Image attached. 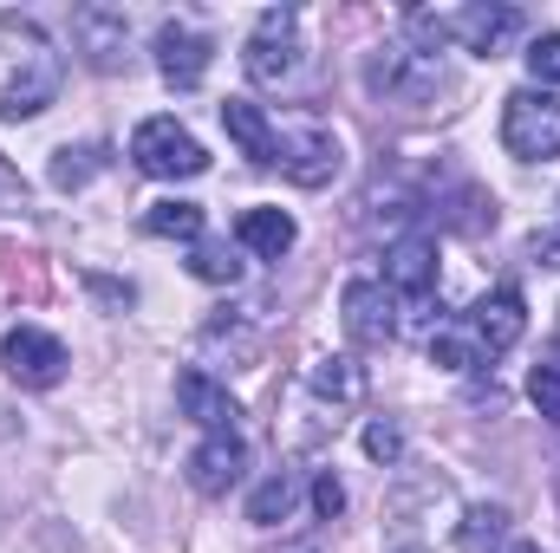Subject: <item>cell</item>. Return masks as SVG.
<instances>
[{
  "label": "cell",
  "mask_w": 560,
  "mask_h": 553,
  "mask_svg": "<svg viewBox=\"0 0 560 553\" xmlns=\"http://www.w3.org/2000/svg\"><path fill=\"white\" fill-rule=\"evenodd\" d=\"M7 33L20 39V59H13V72H7V92H0V118L7 125H33L52 98H59V85H66V59H59V46L33 26V20H7Z\"/></svg>",
  "instance_id": "cell-1"
},
{
  "label": "cell",
  "mask_w": 560,
  "mask_h": 553,
  "mask_svg": "<svg viewBox=\"0 0 560 553\" xmlns=\"http://www.w3.org/2000/svg\"><path fill=\"white\" fill-rule=\"evenodd\" d=\"M365 92L385 98V105H398V111H423V105L450 98L456 79H450L443 59H423L405 39H392V46H372L365 52Z\"/></svg>",
  "instance_id": "cell-2"
},
{
  "label": "cell",
  "mask_w": 560,
  "mask_h": 553,
  "mask_svg": "<svg viewBox=\"0 0 560 553\" xmlns=\"http://www.w3.org/2000/svg\"><path fill=\"white\" fill-rule=\"evenodd\" d=\"M242 66L261 92H293L306 79V46H300V13L293 7H268L242 46Z\"/></svg>",
  "instance_id": "cell-3"
},
{
  "label": "cell",
  "mask_w": 560,
  "mask_h": 553,
  "mask_svg": "<svg viewBox=\"0 0 560 553\" xmlns=\"http://www.w3.org/2000/svg\"><path fill=\"white\" fill-rule=\"evenodd\" d=\"M502 150L515 163H555L560 156V92L522 85L502 105Z\"/></svg>",
  "instance_id": "cell-4"
},
{
  "label": "cell",
  "mask_w": 560,
  "mask_h": 553,
  "mask_svg": "<svg viewBox=\"0 0 560 553\" xmlns=\"http://www.w3.org/2000/svg\"><path fill=\"white\" fill-rule=\"evenodd\" d=\"M131 163L143 176H156V183H189V176L209 169V150L189 138L176 118H143L131 131Z\"/></svg>",
  "instance_id": "cell-5"
},
{
  "label": "cell",
  "mask_w": 560,
  "mask_h": 553,
  "mask_svg": "<svg viewBox=\"0 0 560 553\" xmlns=\"http://www.w3.org/2000/svg\"><path fill=\"white\" fill-rule=\"evenodd\" d=\"M300 398H313L319 411H313V443L319 436H332L346 411L365 398V365L352 358V352H332V358H313L306 365V378H300Z\"/></svg>",
  "instance_id": "cell-6"
},
{
  "label": "cell",
  "mask_w": 560,
  "mask_h": 553,
  "mask_svg": "<svg viewBox=\"0 0 560 553\" xmlns=\"http://www.w3.org/2000/svg\"><path fill=\"white\" fill-rule=\"evenodd\" d=\"M398 313L405 306L385 280H346V293H339V319H346V339L359 352H385L398 339Z\"/></svg>",
  "instance_id": "cell-7"
},
{
  "label": "cell",
  "mask_w": 560,
  "mask_h": 553,
  "mask_svg": "<svg viewBox=\"0 0 560 553\" xmlns=\"http://www.w3.org/2000/svg\"><path fill=\"white\" fill-rule=\"evenodd\" d=\"M0 365H7V378L13 385H26V391H52L59 378H66V345L46 332V326H13L7 339H0Z\"/></svg>",
  "instance_id": "cell-8"
},
{
  "label": "cell",
  "mask_w": 560,
  "mask_h": 553,
  "mask_svg": "<svg viewBox=\"0 0 560 553\" xmlns=\"http://www.w3.org/2000/svg\"><path fill=\"white\" fill-rule=\"evenodd\" d=\"M463 332L476 339L482 365H489V358H502V352H509V345H522V332H528V306H522V293H515V286H489V293L463 313Z\"/></svg>",
  "instance_id": "cell-9"
},
{
  "label": "cell",
  "mask_w": 560,
  "mask_h": 553,
  "mask_svg": "<svg viewBox=\"0 0 560 553\" xmlns=\"http://www.w3.org/2000/svg\"><path fill=\"white\" fill-rule=\"evenodd\" d=\"M72 46L85 52V66L118 72L131 59V13L125 7H72Z\"/></svg>",
  "instance_id": "cell-10"
},
{
  "label": "cell",
  "mask_w": 560,
  "mask_h": 553,
  "mask_svg": "<svg viewBox=\"0 0 560 553\" xmlns=\"http://www.w3.org/2000/svg\"><path fill=\"white\" fill-rule=\"evenodd\" d=\"M150 52H156V72L170 85H196L209 72V59H215V39L202 26H189V20H163L156 39H150Z\"/></svg>",
  "instance_id": "cell-11"
},
{
  "label": "cell",
  "mask_w": 560,
  "mask_h": 553,
  "mask_svg": "<svg viewBox=\"0 0 560 553\" xmlns=\"http://www.w3.org/2000/svg\"><path fill=\"white\" fill-rule=\"evenodd\" d=\"M385 286L398 293V306H430L436 299V242L430 235H405V242H392V255H385Z\"/></svg>",
  "instance_id": "cell-12"
},
{
  "label": "cell",
  "mask_w": 560,
  "mask_h": 553,
  "mask_svg": "<svg viewBox=\"0 0 560 553\" xmlns=\"http://www.w3.org/2000/svg\"><path fill=\"white\" fill-rule=\"evenodd\" d=\"M300 189H319V183H332L339 176V138L326 131V125H306V131H280V163Z\"/></svg>",
  "instance_id": "cell-13"
},
{
  "label": "cell",
  "mask_w": 560,
  "mask_h": 553,
  "mask_svg": "<svg viewBox=\"0 0 560 553\" xmlns=\"http://www.w3.org/2000/svg\"><path fill=\"white\" fill-rule=\"evenodd\" d=\"M515 33H522V13H515V7H456V13H450V46L482 52V59L509 52Z\"/></svg>",
  "instance_id": "cell-14"
},
{
  "label": "cell",
  "mask_w": 560,
  "mask_h": 553,
  "mask_svg": "<svg viewBox=\"0 0 560 553\" xmlns=\"http://www.w3.org/2000/svg\"><path fill=\"white\" fill-rule=\"evenodd\" d=\"M242 469H248V443H242L235 430L202 436V443L189 449V482H196V495H229V489L242 482Z\"/></svg>",
  "instance_id": "cell-15"
},
{
  "label": "cell",
  "mask_w": 560,
  "mask_h": 553,
  "mask_svg": "<svg viewBox=\"0 0 560 553\" xmlns=\"http://www.w3.org/2000/svg\"><path fill=\"white\" fill-rule=\"evenodd\" d=\"M176 404H183V416H189L196 430H209V436L235 430V416H242V404L229 398V385H215L209 372H183V378H176Z\"/></svg>",
  "instance_id": "cell-16"
},
{
  "label": "cell",
  "mask_w": 560,
  "mask_h": 553,
  "mask_svg": "<svg viewBox=\"0 0 560 553\" xmlns=\"http://www.w3.org/2000/svg\"><path fill=\"white\" fill-rule=\"evenodd\" d=\"M222 131L235 138V150H242L255 169H275V163H280V131H275V118H268L261 105L229 98V105H222Z\"/></svg>",
  "instance_id": "cell-17"
},
{
  "label": "cell",
  "mask_w": 560,
  "mask_h": 553,
  "mask_svg": "<svg viewBox=\"0 0 560 553\" xmlns=\"http://www.w3.org/2000/svg\"><path fill=\"white\" fill-rule=\"evenodd\" d=\"M300 242V228H293V215L287 209H242V222H235V248H248V255H261V261H280L287 248Z\"/></svg>",
  "instance_id": "cell-18"
},
{
  "label": "cell",
  "mask_w": 560,
  "mask_h": 553,
  "mask_svg": "<svg viewBox=\"0 0 560 553\" xmlns=\"http://www.w3.org/2000/svg\"><path fill=\"white\" fill-rule=\"evenodd\" d=\"M502 541H509V508L502 502H476L456 521V553H502Z\"/></svg>",
  "instance_id": "cell-19"
},
{
  "label": "cell",
  "mask_w": 560,
  "mask_h": 553,
  "mask_svg": "<svg viewBox=\"0 0 560 553\" xmlns=\"http://www.w3.org/2000/svg\"><path fill=\"white\" fill-rule=\"evenodd\" d=\"M293 508H300V482H293L287 469H275V475L248 495V521H255V528H280Z\"/></svg>",
  "instance_id": "cell-20"
},
{
  "label": "cell",
  "mask_w": 560,
  "mask_h": 553,
  "mask_svg": "<svg viewBox=\"0 0 560 553\" xmlns=\"http://www.w3.org/2000/svg\"><path fill=\"white\" fill-rule=\"evenodd\" d=\"M143 228L156 235V242H202V209L196 202H150L143 209Z\"/></svg>",
  "instance_id": "cell-21"
},
{
  "label": "cell",
  "mask_w": 560,
  "mask_h": 553,
  "mask_svg": "<svg viewBox=\"0 0 560 553\" xmlns=\"http://www.w3.org/2000/svg\"><path fill=\"white\" fill-rule=\"evenodd\" d=\"M430 365H443V372H476V365H482V352H476V339L463 332V319L430 332Z\"/></svg>",
  "instance_id": "cell-22"
},
{
  "label": "cell",
  "mask_w": 560,
  "mask_h": 553,
  "mask_svg": "<svg viewBox=\"0 0 560 553\" xmlns=\"http://www.w3.org/2000/svg\"><path fill=\"white\" fill-rule=\"evenodd\" d=\"M189 274L209 280V286H235V280H242V261H235L229 242H196V248H189Z\"/></svg>",
  "instance_id": "cell-23"
},
{
  "label": "cell",
  "mask_w": 560,
  "mask_h": 553,
  "mask_svg": "<svg viewBox=\"0 0 560 553\" xmlns=\"http://www.w3.org/2000/svg\"><path fill=\"white\" fill-rule=\"evenodd\" d=\"M92 169H98V143H79V150L66 143V150H52V169L46 176H52V189H79Z\"/></svg>",
  "instance_id": "cell-24"
},
{
  "label": "cell",
  "mask_w": 560,
  "mask_h": 553,
  "mask_svg": "<svg viewBox=\"0 0 560 553\" xmlns=\"http://www.w3.org/2000/svg\"><path fill=\"white\" fill-rule=\"evenodd\" d=\"M365 456L392 469V462L405 456V423H398V416H372V423H365Z\"/></svg>",
  "instance_id": "cell-25"
},
{
  "label": "cell",
  "mask_w": 560,
  "mask_h": 553,
  "mask_svg": "<svg viewBox=\"0 0 560 553\" xmlns=\"http://www.w3.org/2000/svg\"><path fill=\"white\" fill-rule=\"evenodd\" d=\"M528 72H535L541 92L560 85V33H535V39H528Z\"/></svg>",
  "instance_id": "cell-26"
},
{
  "label": "cell",
  "mask_w": 560,
  "mask_h": 553,
  "mask_svg": "<svg viewBox=\"0 0 560 553\" xmlns=\"http://www.w3.org/2000/svg\"><path fill=\"white\" fill-rule=\"evenodd\" d=\"M528 398H535V411L560 430V365H535V372H528Z\"/></svg>",
  "instance_id": "cell-27"
},
{
  "label": "cell",
  "mask_w": 560,
  "mask_h": 553,
  "mask_svg": "<svg viewBox=\"0 0 560 553\" xmlns=\"http://www.w3.org/2000/svg\"><path fill=\"white\" fill-rule=\"evenodd\" d=\"M33 209V189H26V176L0 156V215H26Z\"/></svg>",
  "instance_id": "cell-28"
},
{
  "label": "cell",
  "mask_w": 560,
  "mask_h": 553,
  "mask_svg": "<svg viewBox=\"0 0 560 553\" xmlns=\"http://www.w3.org/2000/svg\"><path fill=\"white\" fill-rule=\"evenodd\" d=\"M528 261L535 268H560V215L548 228H535V242H528Z\"/></svg>",
  "instance_id": "cell-29"
},
{
  "label": "cell",
  "mask_w": 560,
  "mask_h": 553,
  "mask_svg": "<svg viewBox=\"0 0 560 553\" xmlns=\"http://www.w3.org/2000/svg\"><path fill=\"white\" fill-rule=\"evenodd\" d=\"M313 508H319V521H332V515L346 508V489H339V475H332V469L313 482Z\"/></svg>",
  "instance_id": "cell-30"
},
{
  "label": "cell",
  "mask_w": 560,
  "mask_h": 553,
  "mask_svg": "<svg viewBox=\"0 0 560 553\" xmlns=\"http://www.w3.org/2000/svg\"><path fill=\"white\" fill-rule=\"evenodd\" d=\"M385 553H430L423 541H398V548H385Z\"/></svg>",
  "instance_id": "cell-31"
},
{
  "label": "cell",
  "mask_w": 560,
  "mask_h": 553,
  "mask_svg": "<svg viewBox=\"0 0 560 553\" xmlns=\"http://www.w3.org/2000/svg\"><path fill=\"white\" fill-rule=\"evenodd\" d=\"M509 553H541V548H535V541H515V548H509Z\"/></svg>",
  "instance_id": "cell-32"
},
{
  "label": "cell",
  "mask_w": 560,
  "mask_h": 553,
  "mask_svg": "<svg viewBox=\"0 0 560 553\" xmlns=\"http://www.w3.org/2000/svg\"><path fill=\"white\" fill-rule=\"evenodd\" d=\"M300 553H313V548H300Z\"/></svg>",
  "instance_id": "cell-33"
}]
</instances>
